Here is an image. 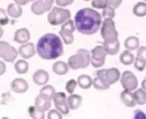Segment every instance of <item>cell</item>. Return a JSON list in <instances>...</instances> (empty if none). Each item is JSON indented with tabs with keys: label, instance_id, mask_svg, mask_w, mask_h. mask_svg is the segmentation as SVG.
Wrapping results in <instances>:
<instances>
[{
	"label": "cell",
	"instance_id": "6",
	"mask_svg": "<svg viewBox=\"0 0 146 119\" xmlns=\"http://www.w3.org/2000/svg\"><path fill=\"white\" fill-rule=\"evenodd\" d=\"M75 31V26L74 22L72 20H67L65 23L62 24L61 30L59 31V35L61 36L62 42L67 44H72L74 41V32Z\"/></svg>",
	"mask_w": 146,
	"mask_h": 119
},
{
	"label": "cell",
	"instance_id": "30",
	"mask_svg": "<svg viewBox=\"0 0 146 119\" xmlns=\"http://www.w3.org/2000/svg\"><path fill=\"white\" fill-rule=\"evenodd\" d=\"M56 93V89L52 85H44V87L39 90V95H44V97L48 98L49 100H52L54 95Z\"/></svg>",
	"mask_w": 146,
	"mask_h": 119
},
{
	"label": "cell",
	"instance_id": "9",
	"mask_svg": "<svg viewBox=\"0 0 146 119\" xmlns=\"http://www.w3.org/2000/svg\"><path fill=\"white\" fill-rule=\"evenodd\" d=\"M52 101L55 104L56 109L59 111L62 115H68L69 113V107L67 101V96L63 92L55 93Z\"/></svg>",
	"mask_w": 146,
	"mask_h": 119
},
{
	"label": "cell",
	"instance_id": "12",
	"mask_svg": "<svg viewBox=\"0 0 146 119\" xmlns=\"http://www.w3.org/2000/svg\"><path fill=\"white\" fill-rule=\"evenodd\" d=\"M12 91L16 94H23L26 93L29 89L28 83L23 78H15L11 82L10 84Z\"/></svg>",
	"mask_w": 146,
	"mask_h": 119
},
{
	"label": "cell",
	"instance_id": "31",
	"mask_svg": "<svg viewBox=\"0 0 146 119\" xmlns=\"http://www.w3.org/2000/svg\"><path fill=\"white\" fill-rule=\"evenodd\" d=\"M28 113L33 119H44L45 117L44 112L38 110L35 106H32L28 108Z\"/></svg>",
	"mask_w": 146,
	"mask_h": 119
},
{
	"label": "cell",
	"instance_id": "4",
	"mask_svg": "<svg viewBox=\"0 0 146 119\" xmlns=\"http://www.w3.org/2000/svg\"><path fill=\"white\" fill-rule=\"evenodd\" d=\"M101 26V36L104 39V43H113L118 40L119 34L113 19L104 18Z\"/></svg>",
	"mask_w": 146,
	"mask_h": 119
},
{
	"label": "cell",
	"instance_id": "16",
	"mask_svg": "<svg viewBox=\"0 0 146 119\" xmlns=\"http://www.w3.org/2000/svg\"><path fill=\"white\" fill-rule=\"evenodd\" d=\"M34 106L36 107V108H38V110L42 111V112H46L48 110H50V107H51V101L49 100L48 98L44 97L42 95H38L34 101Z\"/></svg>",
	"mask_w": 146,
	"mask_h": 119
},
{
	"label": "cell",
	"instance_id": "10",
	"mask_svg": "<svg viewBox=\"0 0 146 119\" xmlns=\"http://www.w3.org/2000/svg\"><path fill=\"white\" fill-rule=\"evenodd\" d=\"M54 0H36L31 5V11L35 15H42L52 9Z\"/></svg>",
	"mask_w": 146,
	"mask_h": 119
},
{
	"label": "cell",
	"instance_id": "48",
	"mask_svg": "<svg viewBox=\"0 0 146 119\" xmlns=\"http://www.w3.org/2000/svg\"><path fill=\"white\" fill-rule=\"evenodd\" d=\"M84 1H86V2H89V1H91V0H84Z\"/></svg>",
	"mask_w": 146,
	"mask_h": 119
},
{
	"label": "cell",
	"instance_id": "5",
	"mask_svg": "<svg viewBox=\"0 0 146 119\" xmlns=\"http://www.w3.org/2000/svg\"><path fill=\"white\" fill-rule=\"evenodd\" d=\"M71 17V13L68 9L62 7H54L48 14L47 20L51 26H59L65 23Z\"/></svg>",
	"mask_w": 146,
	"mask_h": 119
},
{
	"label": "cell",
	"instance_id": "33",
	"mask_svg": "<svg viewBox=\"0 0 146 119\" xmlns=\"http://www.w3.org/2000/svg\"><path fill=\"white\" fill-rule=\"evenodd\" d=\"M133 64H134L135 69L137 71H139V72H143L145 69L146 62L144 60H142V59H139V58L136 57L135 60H134Z\"/></svg>",
	"mask_w": 146,
	"mask_h": 119
},
{
	"label": "cell",
	"instance_id": "2",
	"mask_svg": "<svg viewBox=\"0 0 146 119\" xmlns=\"http://www.w3.org/2000/svg\"><path fill=\"white\" fill-rule=\"evenodd\" d=\"M36 52L43 60H55L63 55V42L55 33H46L38 41Z\"/></svg>",
	"mask_w": 146,
	"mask_h": 119
},
{
	"label": "cell",
	"instance_id": "37",
	"mask_svg": "<svg viewBox=\"0 0 146 119\" xmlns=\"http://www.w3.org/2000/svg\"><path fill=\"white\" fill-rule=\"evenodd\" d=\"M47 118L48 119H62V114L57 111V110H50L48 112L47 115Z\"/></svg>",
	"mask_w": 146,
	"mask_h": 119
},
{
	"label": "cell",
	"instance_id": "28",
	"mask_svg": "<svg viewBox=\"0 0 146 119\" xmlns=\"http://www.w3.org/2000/svg\"><path fill=\"white\" fill-rule=\"evenodd\" d=\"M92 85L93 87L97 89V90H100V91H104V90H107L110 89V85L105 82L104 79H102L101 78L99 77H96L93 81H92Z\"/></svg>",
	"mask_w": 146,
	"mask_h": 119
},
{
	"label": "cell",
	"instance_id": "34",
	"mask_svg": "<svg viewBox=\"0 0 146 119\" xmlns=\"http://www.w3.org/2000/svg\"><path fill=\"white\" fill-rule=\"evenodd\" d=\"M77 85H78V83H77L76 80H74V79H70L69 81L67 82L66 86H65V89H66L67 92H68V94L71 95V94L74 93V91L75 88L77 87Z\"/></svg>",
	"mask_w": 146,
	"mask_h": 119
},
{
	"label": "cell",
	"instance_id": "47",
	"mask_svg": "<svg viewBox=\"0 0 146 119\" xmlns=\"http://www.w3.org/2000/svg\"><path fill=\"white\" fill-rule=\"evenodd\" d=\"M34 1H36V0H30V2H34Z\"/></svg>",
	"mask_w": 146,
	"mask_h": 119
},
{
	"label": "cell",
	"instance_id": "25",
	"mask_svg": "<svg viewBox=\"0 0 146 119\" xmlns=\"http://www.w3.org/2000/svg\"><path fill=\"white\" fill-rule=\"evenodd\" d=\"M134 60H135L134 55L131 53L130 50H127V49L124 50L120 55V61L121 64L125 66H130L133 64Z\"/></svg>",
	"mask_w": 146,
	"mask_h": 119
},
{
	"label": "cell",
	"instance_id": "46",
	"mask_svg": "<svg viewBox=\"0 0 146 119\" xmlns=\"http://www.w3.org/2000/svg\"><path fill=\"white\" fill-rule=\"evenodd\" d=\"M3 30L2 27L0 26V38L3 37Z\"/></svg>",
	"mask_w": 146,
	"mask_h": 119
},
{
	"label": "cell",
	"instance_id": "35",
	"mask_svg": "<svg viewBox=\"0 0 146 119\" xmlns=\"http://www.w3.org/2000/svg\"><path fill=\"white\" fill-rule=\"evenodd\" d=\"M102 14L104 18L113 19L115 16V10L107 6L106 8L103 9V14Z\"/></svg>",
	"mask_w": 146,
	"mask_h": 119
},
{
	"label": "cell",
	"instance_id": "40",
	"mask_svg": "<svg viewBox=\"0 0 146 119\" xmlns=\"http://www.w3.org/2000/svg\"><path fill=\"white\" fill-rule=\"evenodd\" d=\"M74 0H56V3L59 6V7H67L68 5H71L74 3Z\"/></svg>",
	"mask_w": 146,
	"mask_h": 119
},
{
	"label": "cell",
	"instance_id": "45",
	"mask_svg": "<svg viewBox=\"0 0 146 119\" xmlns=\"http://www.w3.org/2000/svg\"><path fill=\"white\" fill-rule=\"evenodd\" d=\"M141 85H142V88L145 89L146 91V78L145 79H144L143 81H142V83H141Z\"/></svg>",
	"mask_w": 146,
	"mask_h": 119
},
{
	"label": "cell",
	"instance_id": "3",
	"mask_svg": "<svg viewBox=\"0 0 146 119\" xmlns=\"http://www.w3.org/2000/svg\"><path fill=\"white\" fill-rule=\"evenodd\" d=\"M91 64V54L87 49H80L76 55H71L68 60V65L72 70L85 69Z\"/></svg>",
	"mask_w": 146,
	"mask_h": 119
},
{
	"label": "cell",
	"instance_id": "24",
	"mask_svg": "<svg viewBox=\"0 0 146 119\" xmlns=\"http://www.w3.org/2000/svg\"><path fill=\"white\" fill-rule=\"evenodd\" d=\"M92 78L89 76V75H80L78 79H77V83L78 85L82 89H88L92 86Z\"/></svg>",
	"mask_w": 146,
	"mask_h": 119
},
{
	"label": "cell",
	"instance_id": "42",
	"mask_svg": "<svg viewBox=\"0 0 146 119\" xmlns=\"http://www.w3.org/2000/svg\"><path fill=\"white\" fill-rule=\"evenodd\" d=\"M6 72V65L3 61L0 60V76L3 75Z\"/></svg>",
	"mask_w": 146,
	"mask_h": 119
},
{
	"label": "cell",
	"instance_id": "32",
	"mask_svg": "<svg viewBox=\"0 0 146 119\" xmlns=\"http://www.w3.org/2000/svg\"><path fill=\"white\" fill-rule=\"evenodd\" d=\"M110 0H92V6L93 9H104L107 7Z\"/></svg>",
	"mask_w": 146,
	"mask_h": 119
},
{
	"label": "cell",
	"instance_id": "11",
	"mask_svg": "<svg viewBox=\"0 0 146 119\" xmlns=\"http://www.w3.org/2000/svg\"><path fill=\"white\" fill-rule=\"evenodd\" d=\"M35 53H36V49H35L34 44L33 43L27 42L26 43H23L18 49V54L24 60H27V59L32 58L33 56H34Z\"/></svg>",
	"mask_w": 146,
	"mask_h": 119
},
{
	"label": "cell",
	"instance_id": "21",
	"mask_svg": "<svg viewBox=\"0 0 146 119\" xmlns=\"http://www.w3.org/2000/svg\"><path fill=\"white\" fill-rule=\"evenodd\" d=\"M104 49L106 51V54L107 55H115L119 53V50H120V41L117 40L115 42H113V43H104Z\"/></svg>",
	"mask_w": 146,
	"mask_h": 119
},
{
	"label": "cell",
	"instance_id": "18",
	"mask_svg": "<svg viewBox=\"0 0 146 119\" xmlns=\"http://www.w3.org/2000/svg\"><path fill=\"white\" fill-rule=\"evenodd\" d=\"M67 101L70 110H77L79 107H80L83 99L79 95L71 94L68 97H67Z\"/></svg>",
	"mask_w": 146,
	"mask_h": 119
},
{
	"label": "cell",
	"instance_id": "8",
	"mask_svg": "<svg viewBox=\"0 0 146 119\" xmlns=\"http://www.w3.org/2000/svg\"><path fill=\"white\" fill-rule=\"evenodd\" d=\"M121 83L125 90L133 92L138 88L139 81L133 72L130 71H125L121 76Z\"/></svg>",
	"mask_w": 146,
	"mask_h": 119
},
{
	"label": "cell",
	"instance_id": "43",
	"mask_svg": "<svg viewBox=\"0 0 146 119\" xmlns=\"http://www.w3.org/2000/svg\"><path fill=\"white\" fill-rule=\"evenodd\" d=\"M14 1H15V3H17V4L20 5V6L27 5V4L30 2V0H14Z\"/></svg>",
	"mask_w": 146,
	"mask_h": 119
},
{
	"label": "cell",
	"instance_id": "17",
	"mask_svg": "<svg viewBox=\"0 0 146 119\" xmlns=\"http://www.w3.org/2000/svg\"><path fill=\"white\" fill-rule=\"evenodd\" d=\"M121 101L127 107H134L137 105L132 91L124 89V91H122L121 94Z\"/></svg>",
	"mask_w": 146,
	"mask_h": 119
},
{
	"label": "cell",
	"instance_id": "27",
	"mask_svg": "<svg viewBox=\"0 0 146 119\" xmlns=\"http://www.w3.org/2000/svg\"><path fill=\"white\" fill-rule=\"evenodd\" d=\"M15 72L20 75L26 74L28 72L29 64L25 60H19L15 64Z\"/></svg>",
	"mask_w": 146,
	"mask_h": 119
},
{
	"label": "cell",
	"instance_id": "39",
	"mask_svg": "<svg viewBox=\"0 0 146 119\" xmlns=\"http://www.w3.org/2000/svg\"><path fill=\"white\" fill-rule=\"evenodd\" d=\"M121 3H122V0H110L107 6L115 10L119 6H121Z\"/></svg>",
	"mask_w": 146,
	"mask_h": 119
},
{
	"label": "cell",
	"instance_id": "26",
	"mask_svg": "<svg viewBox=\"0 0 146 119\" xmlns=\"http://www.w3.org/2000/svg\"><path fill=\"white\" fill-rule=\"evenodd\" d=\"M133 97L134 100L136 101L137 105H140V106H144L146 104V91L143 89H136L135 91L133 93Z\"/></svg>",
	"mask_w": 146,
	"mask_h": 119
},
{
	"label": "cell",
	"instance_id": "1",
	"mask_svg": "<svg viewBox=\"0 0 146 119\" xmlns=\"http://www.w3.org/2000/svg\"><path fill=\"white\" fill-rule=\"evenodd\" d=\"M74 26L77 31L84 35H93L101 27L102 15L94 9L84 8L74 16Z\"/></svg>",
	"mask_w": 146,
	"mask_h": 119
},
{
	"label": "cell",
	"instance_id": "13",
	"mask_svg": "<svg viewBox=\"0 0 146 119\" xmlns=\"http://www.w3.org/2000/svg\"><path fill=\"white\" fill-rule=\"evenodd\" d=\"M50 79V76L48 72L44 70H37L33 75V81L35 84L38 86L45 85Z\"/></svg>",
	"mask_w": 146,
	"mask_h": 119
},
{
	"label": "cell",
	"instance_id": "19",
	"mask_svg": "<svg viewBox=\"0 0 146 119\" xmlns=\"http://www.w3.org/2000/svg\"><path fill=\"white\" fill-rule=\"evenodd\" d=\"M22 8L15 3H9L7 7V14L14 19H17L22 15Z\"/></svg>",
	"mask_w": 146,
	"mask_h": 119
},
{
	"label": "cell",
	"instance_id": "49",
	"mask_svg": "<svg viewBox=\"0 0 146 119\" xmlns=\"http://www.w3.org/2000/svg\"><path fill=\"white\" fill-rule=\"evenodd\" d=\"M145 2H146V0H145Z\"/></svg>",
	"mask_w": 146,
	"mask_h": 119
},
{
	"label": "cell",
	"instance_id": "41",
	"mask_svg": "<svg viewBox=\"0 0 146 119\" xmlns=\"http://www.w3.org/2000/svg\"><path fill=\"white\" fill-rule=\"evenodd\" d=\"M10 44L5 41H0V57H2L3 52L8 49V47L9 46Z\"/></svg>",
	"mask_w": 146,
	"mask_h": 119
},
{
	"label": "cell",
	"instance_id": "29",
	"mask_svg": "<svg viewBox=\"0 0 146 119\" xmlns=\"http://www.w3.org/2000/svg\"><path fill=\"white\" fill-rule=\"evenodd\" d=\"M133 13L137 17H144L146 15V3L139 2L137 3L133 9Z\"/></svg>",
	"mask_w": 146,
	"mask_h": 119
},
{
	"label": "cell",
	"instance_id": "14",
	"mask_svg": "<svg viewBox=\"0 0 146 119\" xmlns=\"http://www.w3.org/2000/svg\"><path fill=\"white\" fill-rule=\"evenodd\" d=\"M121 72L118 68L112 67L110 69H105L104 71V77L110 85L115 84L116 82H118L121 78Z\"/></svg>",
	"mask_w": 146,
	"mask_h": 119
},
{
	"label": "cell",
	"instance_id": "22",
	"mask_svg": "<svg viewBox=\"0 0 146 119\" xmlns=\"http://www.w3.org/2000/svg\"><path fill=\"white\" fill-rule=\"evenodd\" d=\"M17 55H18V50L15 49V48H14L13 46L9 45L8 49L3 52L2 58L6 62H13L17 58Z\"/></svg>",
	"mask_w": 146,
	"mask_h": 119
},
{
	"label": "cell",
	"instance_id": "15",
	"mask_svg": "<svg viewBox=\"0 0 146 119\" xmlns=\"http://www.w3.org/2000/svg\"><path fill=\"white\" fill-rule=\"evenodd\" d=\"M30 38H31V34L27 28L18 29L14 35V41L20 44H23L29 42Z\"/></svg>",
	"mask_w": 146,
	"mask_h": 119
},
{
	"label": "cell",
	"instance_id": "44",
	"mask_svg": "<svg viewBox=\"0 0 146 119\" xmlns=\"http://www.w3.org/2000/svg\"><path fill=\"white\" fill-rule=\"evenodd\" d=\"M140 116H145V117H146L145 114H144L140 110H136V112H135V114H134L135 118H139Z\"/></svg>",
	"mask_w": 146,
	"mask_h": 119
},
{
	"label": "cell",
	"instance_id": "7",
	"mask_svg": "<svg viewBox=\"0 0 146 119\" xmlns=\"http://www.w3.org/2000/svg\"><path fill=\"white\" fill-rule=\"evenodd\" d=\"M106 51L104 45H98L92 49L91 52V64L95 68L102 67L106 60Z\"/></svg>",
	"mask_w": 146,
	"mask_h": 119
},
{
	"label": "cell",
	"instance_id": "36",
	"mask_svg": "<svg viewBox=\"0 0 146 119\" xmlns=\"http://www.w3.org/2000/svg\"><path fill=\"white\" fill-rule=\"evenodd\" d=\"M9 23L8 14L3 9L0 8V26H6Z\"/></svg>",
	"mask_w": 146,
	"mask_h": 119
},
{
	"label": "cell",
	"instance_id": "38",
	"mask_svg": "<svg viewBox=\"0 0 146 119\" xmlns=\"http://www.w3.org/2000/svg\"><path fill=\"white\" fill-rule=\"evenodd\" d=\"M137 57L139 59L144 60L146 62V46H140L138 49Z\"/></svg>",
	"mask_w": 146,
	"mask_h": 119
},
{
	"label": "cell",
	"instance_id": "23",
	"mask_svg": "<svg viewBox=\"0 0 146 119\" xmlns=\"http://www.w3.org/2000/svg\"><path fill=\"white\" fill-rule=\"evenodd\" d=\"M140 42L139 37H135V36H130L126 38L125 42H124V46L127 50H135L138 49L139 47Z\"/></svg>",
	"mask_w": 146,
	"mask_h": 119
},
{
	"label": "cell",
	"instance_id": "20",
	"mask_svg": "<svg viewBox=\"0 0 146 119\" xmlns=\"http://www.w3.org/2000/svg\"><path fill=\"white\" fill-rule=\"evenodd\" d=\"M69 66L68 63L64 61H56L52 66V71L54 73H56L58 76H63L66 75L68 72Z\"/></svg>",
	"mask_w": 146,
	"mask_h": 119
}]
</instances>
